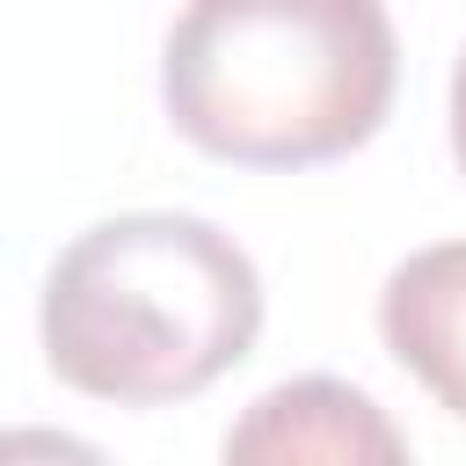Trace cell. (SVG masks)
<instances>
[{
  "label": "cell",
  "mask_w": 466,
  "mask_h": 466,
  "mask_svg": "<svg viewBox=\"0 0 466 466\" xmlns=\"http://www.w3.org/2000/svg\"><path fill=\"white\" fill-rule=\"evenodd\" d=\"M36 328L73 393L160 408L204 393L255 350L262 277L197 211H124L58 248Z\"/></svg>",
  "instance_id": "cell-1"
},
{
  "label": "cell",
  "mask_w": 466,
  "mask_h": 466,
  "mask_svg": "<svg viewBox=\"0 0 466 466\" xmlns=\"http://www.w3.org/2000/svg\"><path fill=\"white\" fill-rule=\"evenodd\" d=\"M386 0H189L160 51L167 124L233 167H320L393 109Z\"/></svg>",
  "instance_id": "cell-2"
},
{
  "label": "cell",
  "mask_w": 466,
  "mask_h": 466,
  "mask_svg": "<svg viewBox=\"0 0 466 466\" xmlns=\"http://www.w3.org/2000/svg\"><path fill=\"white\" fill-rule=\"evenodd\" d=\"M379 335L393 364L466 422V240L415 248L379 291Z\"/></svg>",
  "instance_id": "cell-3"
},
{
  "label": "cell",
  "mask_w": 466,
  "mask_h": 466,
  "mask_svg": "<svg viewBox=\"0 0 466 466\" xmlns=\"http://www.w3.org/2000/svg\"><path fill=\"white\" fill-rule=\"evenodd\" d=\"M400 451L408 444L379 415V400L342 386V379L269 386L226 430V459H400Z\"/></svg>",
  "instance_id": "cell-4"
},
{
  "label": "cell",
  "mask_w": 466,
  "mask_h": 466,
  "mask_svg": "<svg viewBox=\"0 0 466 466\" xmlns=\"http://www.w3.org/2000/svg\"><path fill=\"white\" fill-rule=\"evenodd\" d=\"M451 153H459V167H466V51H459V66H451Z\"/></svg>",
  "instance_id": "cell-5"
}]
</instances>
